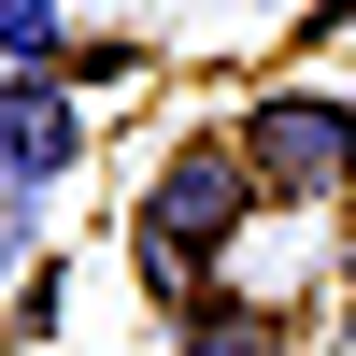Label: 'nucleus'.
Returning a JSON list of instances; mask_svg holds the SVG:
<instances>
[{
  "label": "nucleus",
  "mask_w": 356,
  "mask_h": 356,
  "mask_svg": "<svg viewBox=\"0 0 356 356\" xmlns=\"http://www.w3.org/2000/svg\"><path fill=\"white\" fill-rule=\"evenodd\" d=\"M243 186H271V200H328V186H356V100H328V86L257 100V114H243Z\"/></svg>",
  "instance_id": "f257e3e1"
},
{
  "label": "nucleus",
  "mask_w": 356,
  "mask_h": 356,
  "mask_svg": "<svg viewBox=\"0 0 356 356\" xmlns=\"http://www.w3.org/2000/svg\"><path fill=\"white\" fill-rule=\"evenodd\" d=\"M86 157V100L57 72H0V186H57Z\"/></svg>",
  "instance_id": "f03ea898"
},
{
  "label": "nucleus",
  "mask_w": 356,
  "mask_h": 356,
  "mask_svg": "<svg viewBox=\"0 0 356 356\" xmlns=\"http://www.w3.org/2000/svg\"><path fill=\"white\" fill-rule=\"evenodd\" d=\"M228 200H243V143H214V157L157 171V200H143V257H157V271H186V257L228 228Z\"/></svg>",
  "instance_id": "7ed1b4c3"
},
{
  "label": "nucleus",
  "mask_w": 356,
  "mask_h": 356,
  "mask_svg": "<svg viewBox=\"0 0 356 356\" xmlns=\"http://www.w3.org/2000/svg\"><path fill=\"white\" fill-rule=\"evenodd\" d=\"M72 57V15L57 0H0V72H57Z\"/></svg>",
  "instance_id": "20e7f679"
},
{
  "label": "nucleus",
  "mask_w": 356,
  "mask_h": 356,
  "mask_svg": "<svg viewBox=\"0 0 356 356\" xmlns=\"http://www.w3.org/2000/svg\"><path fill=\"white\" fill-rule=\"evenodd\" d=\"M186 356H271V314H228V300H214V314L186 328Z\"/></svg>",
  "instance_id": "39448f33"
}]
</instances>
